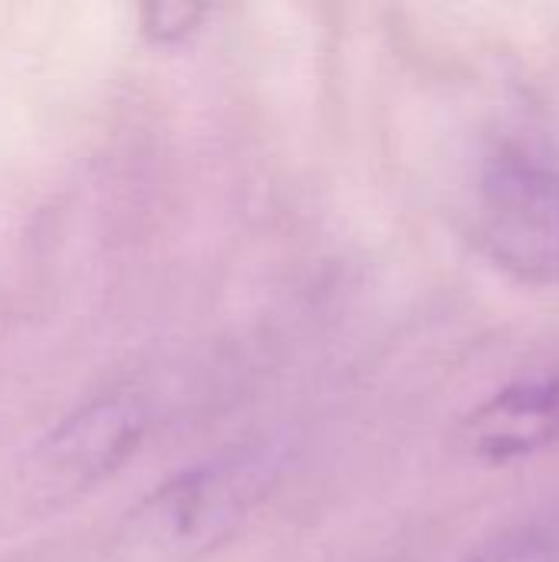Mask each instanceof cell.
I'll return each instance as SVG.
<instances>
[{
    "label": "cell",
    "mask_w": 559,
    "mask_h": 562,
    "mask_svg": "<svg viewBox=\"0 0 559 562\" xmlns=\"http://www.w3.org/2000/svg\"><path fill=\"white\" fill-rule=\"evenodd\" d=\"M270 468L237 454L175 474L132 517L135 543L161 557H194L231 537L264 491Z\"/></svg>",
    "instance_id": "6da1fadb"
},
{
    "label": "cell",
    "mask_w": 559,
    "mask_h": 562,
    "mask_svg": "<svg viewBox=\"0 0 559 562\" xmlns=\"http://www.w3.org/2000/svg\"><path fill=\"white\" fill-rule=\"evenodd\" d=\"M474 234L507 273L559 286V168L534 158L491 161L478 188Z\"/></svg>",
    "instance_id": "7a4b0ae2"
},
{
    "label": "cell",
    "mask_w": 559,
    "mask_h": 562,
    "mask_svg": "<svg viewBox=\"0 0 559 562\" xmlns=\"http://www.w3.org/2000/svg\"><path fill=\"white\" fill-rule=\"evenodd\" d=\"M458 445L481 464H514L559 448V372L504 385L461 418Z\"/></svg>",
    "instance_id": "3957f363"
},
{
    "label": "cell",
    "mask_w": 559,
    "mask_h": 562,
    "mask_svg": "<svg viewBox=\"0 0 559 562\" xmlns=\"http://www.w3.org/2000/svg\"><path fill=\"white\" fill-rule=\"evenodd\" d=\"M145 428L148 415L135 395H99L49 431L43 461L59 477L99 481L115 474L138 451Z\"/></svg>",
    "instance_id": "277c9868"
},
{
    "label": "cell",
    "mask_w": 559,
    "mask_h": 562,
    "mask_svg": "<svg viewBox=\"0 0 559 562\" xmlns=\"http://www.w3.org/2000/svg\"><path fill=\"white\" fill-rule=\"evenodd\" d=\"M461 562H559V533L550 527H514Z\"/></svg>",
    "instance_id": "5b68a950"
},
{
    "label": "cell",
    "mask_w": 559,
    "mask_h": 562,
    "mask_svg": "<svg viewBox=\"0 0 559 562\" xmlns=\"http://www.w3.org/2000/svg\"><path fill=\"white\" fill-rule=\"evenodd\" d=\"M208 7L185 3V0H155L142 7V33L155 43H178L198 30Z\"/></svg>",
    "instance_id": "8992f818"
}]
</instances>
